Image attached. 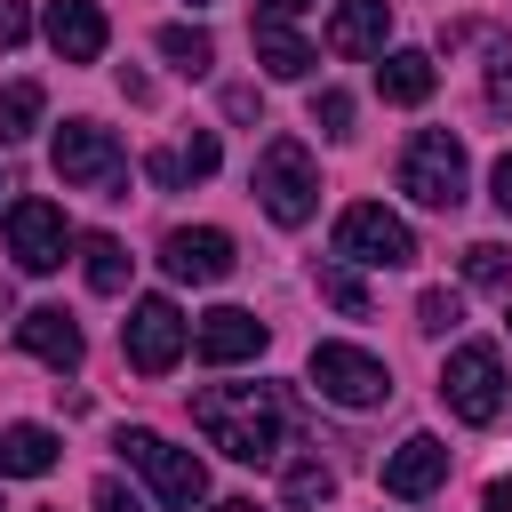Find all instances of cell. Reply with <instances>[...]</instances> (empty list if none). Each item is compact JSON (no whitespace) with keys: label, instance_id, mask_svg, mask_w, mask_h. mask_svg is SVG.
Here are the masks:
<instances>
[{"label":"cell","instance_id":"cell-1","mask_svg":"<svg viewBox=\"0 0 512 512\" xmlns=\"http://www.w3.org/2000/svg\"><path fill=\"white\" fill-rule=\"evenodd\" d=\"M192 424H200L208 448H224L232 464H264V456H280V440H288V408H280L272 384H208V392H192Z\"/></svg>","mask_w":512,"mask_h":512},{"label":"cell","instance_id":"cell-2","mask_svg":"<svg viewBox=\"0 0 512 512\" xmlns=\"http://www.w3.org/2000/svg\"><path fill=\"white\" fill-rule=\"evenodd\" d=\"M48 160H56V176H64L72 192L128 200V152H120V136H112V128H96V120H64V128H56V144H48Z\"/></svg>","mask_w":512,"mask_h":512},{"label":"cell","instance_id":"cell-3","mask_svg":"<svg viewBox=\"0 0 512 512\" xmlns=\"http://www.w3.org/2000/svg\"><path fill=\"white\" fill-rule=\"evenodd\" d=\"M112 448H120V456H128V464L144 472V488H152V496H160L168 512H192V504L208 496V464H200L192 448H176V440H160L152 424H128V432H120Z\"/></svg>","mask_w":512,"mask_h":512},{"label":"cell","instance_id":"cell-4","mask_svg":"<svg viewBox=\"0 0 512 512\" xmlns=\"http://www.w3.org/2000/svg\"><path fill=\"white\" fill-rule=\"evenodd\" d=\"M464 144L448 136V128H424V136H408V152H400V192L416 200V208H440V216H456L464 208Z\"/></svg>","mask_w":512,"mask_h":512},{"label":"cell","instance_id":"cell-5","mask_svg":"<svg viewBox=\"0 0 512 512\" xmlns=\"http://www.w3.org/2000/svg\"><path fill=\"white\" fill-rule=\"evenodd\" d=\"M256 200H264L272 224H304L320 208V168H312V152L296 136H272L256 152Z\"/></svg>","mask_w":512,"mask_h":512},{"label":"cell","instance_id":"cell-6","mask_svg":"<svg viewBox=\"0 0 512 512\" xmlns=\"http://www.w3.org/2000/svg\"><path fill=\"white\" fill-rule=\"evenodd\" d=\"M304 376H312V392L336 400V408H384V400H392V368H384L376 352H360V344H312Z\"/></svg>","mask_w":512,"mask_h":512},{"label":"cell","instance_id":"cell-7","mask_svg":"<svg viewBox=\"0 0 512 512\" xmlns=\"http://www.w3.org/2000/svg\"><path fill=\"white\" fill-rule=\"evenodd\" d=\"M504 360H496V344H456L448 352V368H440V400H448V416L456 424H496L504 416Z\"/></svg>","mask_w":512,"mask_h":512},{"label":"cell","instance_id":"cell-8","mask_svg":"<svg viewBox=\"0 0 512 512\" xmlns=\"http://www.w3.org/2000/svg\"><path fill=\"white\" fill-rule=\"evenodd\" d=\"M336 256H344V264L400 272V264H416V232H408L384 200H352V208L336 216Z\"/></svg>","mask_w":512,"mask_h":512},{"label":"cell","instance_id":"cell-9","mask_svg":"<svg viewBox=\"0 0 512 512\" xmlns=\"http://www.w3.org/2000/svg\"><path fill=\"white\" fill-rule=\"evenodd\" d=\"M184 344H192V320H184L168 296H136V304H128L120 352H128V368H136V376H168V368L184 360Z\"/></svg>","mask_w":512,"mask_h":512},{"label":"cell","instance_id":"cell-10","mask_svg":"<svg viewBox=\"0 0 512 512\" xmlns=\"http://www.w3.org/2000/svg\"><path fill=\"white\" fill-rule=\"evenodd\" d=\"M8 256H16V272H56L64 264V248H72V224H64V208L56 200H40V192H24V200H8Z\"/></svg>","mask_w":512,"mask_h":512},{"label":"cell","instance_id":"cell-11","mask_svg":"<svg viewBox=\"0 0 512 512\" xmlns=\"http://www.w3.org/2000/svg\"><path fill=\"white\" fill-rule=\"evenodd\" d=\"M160 264H168V280L208 288V280H224L240 256H232V232H216V224H176V232L160 240Z\"/></svg>","mask_w":512,"mask_h":512},{"label":"cell","instance_id":"cell-12","mask_svg":"<svg viewBox=\"0 0 512 512\" xmlns=\"http://www.w3.org/2000/svg\"><path fill=\"white\" fill-rule=\"evenodd\" d=\"M192 352H200L208 368H240V360L264 352V320H256L248 304H216V312L192 320Z\"/></svg>","mask_w":512,"mask_h":512},{"label":"cell","instance_id":"cell-13","mask_svg":"<svg viewBox=\"0 0 512 512\" xmlns=\"http://www.w3.org/2000/svg\"><path fill=\"white\" fill-rule=\"evenodd\" d=\"M16 344H24L40 368H56V376H72L80 352H88V344H80V320H72L64 304H32V312L16 320Z\"/></svg>","mask_w":512,"mask_h":512},{"label":"cell","instance_id":"cell-14","mask_svg":"<svg viewBox=\"0 0 512 512\" xmlns=\"http://www.w3.org/2000/svg\"><path fill=\"white\" fill-rule=\"evenodd\" d=\"M440 480H448V440H432V432H408V440L384 456V496H400V504L432 496Z\"/></svg>","mask_w":512,"mask_h":512},{"label":"cell","instance_id":"cell-15","mask_svg":"<svg viewBox=\"0 0 512 512\" xmlns=\"http://www.w3.org/2000/svg\"><path fill=\"white\" fill-rule=\"evenodd\" d=\"M40 32H48V48H56L64 64H96V56H104V40H112V24H104V8H96V0H48Z\"/></svg>","mask_w":512,"mask_h":512},{"label":"cell","instance_id":"cell-16","mask_svg":"<svg viewBox=\"0 0 512 512\" xmlns=\"http://www.w3.org/2000/svg\"><path fill=\"white\" fill-rule=\"evenodd\" d=\"M392 32V0H336L328 8V48L336 56H384Z\"/></svg>","mask_w":512,"mask_h":512},{"label":"cell","instance_id":"cell-17","mask_svg":"<svg viewBox=\"0 0 512 512\" xmlns=\"http://www.w3.org/2000/svg\"><path fill=\"white\" fill-rule=\"evenodd\" d=\"M216 160H224V152H216V136L200 128V136H184V144H160V152L144 160V176H152L160 192H184V184H200V176H216Z\"/></svg>","mask_w":512,"mask_h":512},{"label":"cell","instance_id":"cell-18","mask_svg":"<svg viewBox=\"0 0 512 512\" xmlns=\"http://www.w3.org/2000/svg\"><path fill=\"white\" fill-rule=\"evenodd\" d=\"M56 456H64V440L48 424H0V480H40V472H56Z\"/></svg>","mask_w":512,"mask_h":512},{"label":"cell","instance_id":"cell-19","mask_svg":"<svg viewBox=\"0 0 512 512\" xmlns=\"http://www.w3.org/2000/svg\"><path fill=\"white\" fill-rule=\"evenodd\" d=\"M376 88H384V104H424V96L440 88V72H432V56H424V48H384Z\"/></svg>","mask_w":512,"mask_h":512},{"label":"cell","instance_id":"cell-20","mask_svg":"<svg viewBox=\"0 0 512 512\" xmlns=\"http://www.w3.org/2000/svg\"><path fill=\"white\" fill-rule=\"evenodd\" d=\"M256 64H264L272 80H304L320 56H312V48H304V40H296L280 16H256Z\"/></svg>","mask_w":512,"mask_h":512},{"label":"cell","instance_id":"cell-21","mask_svg":"<svg viewBox=\"0 0 512 512\" xmlns=\"http://www.w3.org/2000/svg\"><path fill=\"white\" fill-rule=\"evenodd\" d=\"M128 264H136V256H128L112 232H88V240H80V272H88L96 296H120V288H128Z\"/></svg>","mask_w":512,"mask_h":512},{"label":"cell","instance_id":"cell-22","mask_svg":"<svg viewBox=\"0 0 512 512\" xmlns=\"http://www.w3.org/2000/svg\"><path fill=\"white\" fill-rule=\"evenodd\" d=\"M328 496H336V472H328L320 456H296V464L280 472V504H288V512H320Z\"/></svg>","mask_w":512,"mask_h":512},{"label":"cell","instance_id":"cell-23","mask_svg":"<svg viewBox=\"0 0 512 512\" xmlns=\"http://www.w3.org/2000/svg\"><path fill=\"white\" fill-rule=\"evenodd\" d=\"M160 56H168L176 72H192V80H200V72L216 64V40H208L200 24H160Z\"/></svg>","mask_w":512,"mask_h":512},{"label":"cell","instance_id":"cell-24","mask_svg":"<svg viewBox=\"0 0 512 512\" xmlns=\"http://www.w3.org/2000/svg\"><path fill=\"white\" fill-rule=\"evenodd\" d=\"M40 104H48L40 80H8V88H0V144L32 136V128H40Z\"/></svg>","mask_w":512,"mask_h":512},{"label":"cell","instance_id":"cell-25","mask_svg":"<svg viewBox=\"0 0 512 512\" xmlns=\"http://www.w3.org/2000/svg\"><path fill=\"white\" fill-rule=\"evenodd\" d=\"M464 280L504 296V288H512V248H504V240H472V248H464Z\"/></svg>","mask_w":512,"mask_h":512},{"label":"cell","instance_id":"cell-26","mask_svg":"<svg viewBox=\"0 0 512 512\" xmlns=\"http://www.w3.org/2000/svg\"><path fill=\"white\" fill-rule=\"evenodd\" d=\"M320 296H328V304H336L344 320H368V288H360V280H352L344 264H320Z\"/></svg>","mask_w":512,"mask_h":512},{"label":"cell","instance_id":"cell-27","mask_svg":"<svg viewBox=\"0 0 512 512\" xmlns=\"http://www.w3.org/2000/svg\"><path fill=\"white\" fill-rule=\"evenodd\" d=\"M312 128L320 136H352V96L344 88H312Z\"/></svg>","mask_w":512,"mask_h":512},{"label":"cell","instance_id":"cell-28","mask_svg":"<svg viewBox=\"0 0 512 512\" xmlns=\"http://www.w3.org/2000/svg\"><path fill=\"white\" fill-rule=\"evenodd\" d=\"M456 320H464V304H456L448 288H424V296H416V328H424V336H448Z\"/></svg>","mask_w":512,"mask_h":512},{"label":"cell","instance_id":"cell-29","mask_svg":"<svg viewBox=\"0 0 512 512\" xmlns=\"http://www.w3.org/2000/svg\"><path fill=\"white\" fill-rule=\"evenodd\" d=\"M88 504H96V512H144V496H136L128 480H112V472H104V480L88 488Z\"/></svg>","mask_w":512,"mask_h":512},{"label":"cell","instance_id":"cell-30","mask_svg":"<svg viewBox=\"0 0 512 512\" xmlns=\"http://www.w3.org/2000/svg\"><path fill=\"white\" fill-rule=\"evenodd\" d=\"M488 104L512 112V48H496V64H488Z\"/></svg>","mask_w":512,"mask_h":512},{"label":"cell","instance_id":"cell-31","mask_svg":"<svg viewBox=\"0 0 512 512\" xmlns=\"http://www.w3.org/2000/svg\"><path fill=\"white\" fill-rule=\"evenodd\" d=\"M24 32H32V8L24 0H0V48H24Z\"/></svg>","mask_w":512,"mask_h":512},{"label":"cell","instance_id":"cell-32","mask_svg":"<svg viewBox=\"0 0 512 512\" xmlns=\"http://www.w3.org/2000/svg\"><path fill=\"white\" fill-rule=\"evenodd\" d=\"M488 200H496V208H504V216H512V152H504V160H496V176H488Z\"/></svg>","mask_w":512,"mask_h":512},{"label":"cell","instance_id":"cell-33","mask_svg":"<svg viewBox=\"0 0 512 512\" xmlns=\"http://www.w3.org/2000/svg\"><path fill=\"white\" fill-rule=\"evenodd\" d=\"M480 512H512V480H488V496H480Z\"/></svg>","mask_w":512,"mask_h":512},{"label":"cell","instance_id":"cell-34","mask_svg":"<svg viewBox=\"0 0 512 512\" xmlns=\"http://www.w3.org/2000/svg\"><path fill=\"white\" fill-rule=\"evenodd\" d=\"M304 8H312V0H264V16H280V24H288V16H304Z\"/></svg>","mask_w":512,"mask_h":512},{"label":"cell","instance_id":"cell-35","mask_svg":"<svg viewBox=\"0 0 512 512\" xmlns=\"http://www.w3.org/2000/svg\"><path fill=\"white\" fill-rule=\"evenodd\" d=\"M216 512H256V504H248V496H232V504H216Z\"/></svg>","mask_w":512,"mask_h":512}]
</instances>
